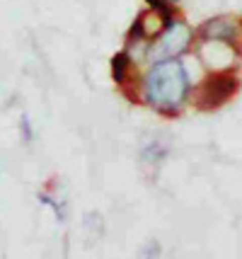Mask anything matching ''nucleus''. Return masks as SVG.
Listing matches in <instances>:
<instances>
[{
    "instance_id": "1",
    "label": "nucleus",
    "mask_w": 242,
    "mask_h": 259,
    "mask_svg": "<svg viewBox=\"0 0 242 259\" xmlns=\"http://www.w3.org/2000/svg\"><path fill=\"white\" fill-rule=\"evenodd\" d=\"M189 95V78L177 58H165L150 68L146 78V97L162 112H174Z\"/></svg>"
},
{
    "instance_id": "2",
    "label": "nucleus",
    "mask_w": 242,
    "mask_h": 259,
    "mask_svg": "<svg viewBox=\"0 0 242 259\" xmlns=\"http://www.w3.org/2000/svg\"><path fill=\"white\" fill-rule=\"evenodd\" d=\"M235 90H237V78H235L232 73H228V70L213 73V75H208V78L199 85V90L194 92V107L201 109V112L218 109V107H223V104L235 95Z\"/></svg>"
},
{
    "instance_id": "3",
    "label": "nucleus",
    "mask_w": 242,
    "mask_h": 259,
    "mask_svg": "<svg viewBox=\"0 0 242 259\" xmlns=\"http://www.w3.org/2000/svg\"><path fill=\"white\" fill-rule=\"evenodd\" d=\"M201 61L206 63L213 73H223V70H230L232 63H235V56H237V49L232 44H225V41H201Z\"/></svg>"
},
{
    "instance_id": "4",
    "label": "nucleus",
    "mask_w": 242,
    "mask_h": 259,
    "mask_svg": "<svg viewBox=\"0 0 242 259\" xmlns=\"http://www.w3.org/2000/svg\"><path fill=\"white\" fill-rule=\"evenodd\" d=\"M189 41H191L189 27H186L184 22H170V27L160 34V41L155 46V54H158V56L174 58L189 46Z\"/></svg>"
},
{
    "instance_id": "5",
    "label": "nucleus",
    "mask_w": 242,
    "mask_h": 259,
    "mask_svg": "<svg viewBox=\"0 0 242 259\" xmlns=\"http://www.w3.org/2000/svg\"><path fill=\"white\" fill-rule=\"evenodd\" d=\"M242 36L240 22H232L230 17H213L199 27V39L201 41H225V44H237V39Z\"/></svg>"
},
{
    "instance_id": "6",
    "label": "nucleus",
    "mask_w": 242,
    "mask_h": 259,
    "mask_svg": "<svg viewBox=\"0 0 242 259\" xmlns=\"http://www.w3.org/2000/svg\"><path fill=\"white\" fill-rule=\"evenodd\" d=\"M167 27H170V12H162V10L146 12V15H140L136 27H133V36H138V39H155Z\"/></svg>"
},
{
    "instance_id": "7",
    "label": "nucleus",
    "mask_w": 242,
    "mask_h": 259,
    "mask_svg": "<svg viewBox=\"0 0 242 259\" xmlns=\"http://www.w3.org/2000/svg\"><path fill=\"white\" fill-rule=\"evenodd\" d=\"M128 66H131V58L126 54H116V58L112 61V68H114V80L116 82H124L128 75Z\"/></svg>"
},
{
    "instance_id": "8",
    "label": "nucleus",
    "mask_w": 242,
    "mask_h": 259,
    "mask_svg": "<svg viewBox=\"0 0 242 259\" xmlns=\"http://www.w3.org/2000/svg\"><path fill=\"white\" fill-rule=\"evenodd\" d=\"M150 5L155 8V10H162V12H170L167 10V5H165V0H148Z\"/></svg>"
},
{
    "instance_id": "9",
    "label": "nucleus",
    "mask_w": 242,
    "mask_h": 259,
    "mask_svg": "<svg viewBox=\"0 0 242 259\" xmlns=\"http://www.w3.org/2000/svg\"><path fill=\"white\" fill-rule=\"evenodd\" d=\"M167 3H179V0H167Z\"/></svg>"
},
{
    "instance_id": "10",
    "label": "nucleus",
    "mask_w": 242,
    "mask_h": 259,
    "mask_svg": "<svg viewBox=\"0 0 242 259\" xmlns=\"http://www.w3.org/2000/svg\"><path fill=\"white\" fill-rule=\"evenodd\" d=\"M240 27H242V20H240Z\"/></svg>"
}]
</instances>
